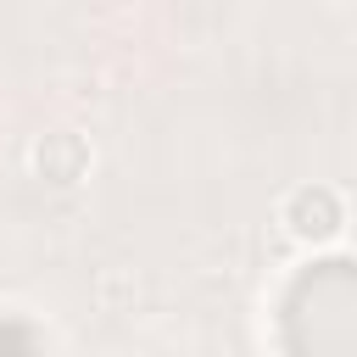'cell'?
<instances>
[{"label":"cell","instance_id":"6da1fadb","mask_svg":"<svg viewBox=\"0 0 357 357\" xmlns=\"http://www.w3.org/2000/svg\"><path fill=\"white\" fill-rule=\"evenodd\" d=\"M284 329L301 357H357V262L312 268L284 301Z\"/></svg>","mask_w":357,"mask_h":357}]
</instances>
